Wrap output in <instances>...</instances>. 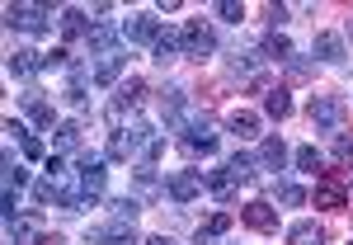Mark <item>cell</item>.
Wrapping results in <instances>:
<instances>
[{"mask_svg":"<svg viewBox=\"0 0 353 245\" xmlns=\"http://www.w3.org/2000/svg\"><path fill=\"white\" fill-rule=\"evenodd\" d=\"M48 19H52V10L48 5H5V24L10 28H24V33H48Z\"/></svg>","mask_w":353,"mask_h":245,"instance_id":"obj_1","label":"cell"},{"mask_svg":"<svg viewBox=\"0 0 353 245\" xmlns=\"http://www.w3.org/2000/svg\"><path fill=\"white\" fill-rule=\"evenodd\" d=\"M104 184H109L104 156H90V151H85V156H81V198H85V203H94V198L104 193Z\"/></svg>","mask_w":353,"mask_h":245,"instance_id":"obj_2","label":"cell"},{"mask_svg":"<svg viewBox=\"0 0 353 245\" xmlns=\"http://www.w3.org/2000/svg\"><path fill=\"white\" fill-rule=\"evenodd\" d=\"M344 203H349L344 175H339V170H321V184H316V208H330V213H339Z\"/></svg>","mask_w":353,"mask_h":245,"instance_id":"obj_3","label":"cell"},{"mask_svg":"<svg viewBox=\"0 0 353 245\" xmlns=\"http://www.w3.org/2000/svg\"><path fill=\"white\" fill-rule=\"evenodd\" d=\"M179 43H184V57H208L217 48V33L203 24V19H193V24L179 28Z\"/></svg>","mask_w":353,"mask_h":245,"instance_id":"obj_4","label":"cell"},{"mask_svg":"<svg viewBox=\"0 0 353 245\" xmlns=\"http://www.w3.org/2000/svg\"><path fill=\"white\" fill-rule=\"evenodd\" d=\"M241 222L250 226V231H259V236H273V231H278V213H273L264 198L245 203V208H241Z\"/></svg>","mask_w":353,"mask_h":245,"instance_id":"obj_5","label":"cell"},{"mask_svg":"<svg viewBox=\"0 0 353 245\" xmlns=\"http://www.w3.org/2000/svg\"><path fill=\"white\" fill-rule=\"evenodd\" d=\"M184 146H189L193 156H212V151H217V133H212V123H208V118L184 123Z\"/></svg>","mask_w":353,"mask_h":245,"instance_id":"obj_6","label":"cell"},{"mask_svg":"<svg viewBox=\"0 0 353 245\" xmlns=\"http://www.w3.org/2000/svg\"><path fill=\"white\" fill-rule=\"evenodd\" d=\"M165 189H170L174 203H193V198L203 193V175H198V170H174V175L165 179Z\"/></svg>","mask_w":353,"mask_h":245,"instance_id":"obj_7","label":"cell"},{"mask_svg":"<svg viewBox=\"0 0 353 245\" xmlns=\"http://www.w3.org/2000/svg\"><path fill=\"white\" fill-rule=\"evenodd\" d=\"M161 33H165V28H161L156 14H132V19L123 24V38H128V43H146V48H156Z\"/></svg>","mask_w":353,"mask_h":245,"instance_id":"obj_8","label":"cell"},{"mask_svg":"<svg viewBox=\"0 0 353 245\" xmlns=\"http://www.w3.org/2000/svg\"><path fill=\"white\" fill-rule=\"evenodd\" d=\"M339 118H344V104H339L334 95H316V99H311V123H316L321 133H334Z\"/></svg>","mask_w":353,"mask_h":245,"instance_id":"obj_9","label":"cell"},{"mask_svg":"<svg viewBox=\"0 0 353 245\" xmlns=\"http://www.w3.org/2000/svg\"><path fill=\"white\" fill-rule=\"evenodd\" d=\"M43 66H48V57L33 52V48H19V52H10V61H5V71H10V76H19V81H33Z\"/></svg>","mask_w":353,"mask_h":245,"instance_id":"obj_10","label":"cell"},{"mask_svg":"<svg viewBox=\"0 0 353 245\" xmlns=\"http://www.w3.org/2000/svg\"><path fill=\"white\" fill-rule=\"evenodd\" d=\"M161 193H165V184L156 179V170H151V165H141V170L132 175V198H137V203H156Z\"/></svg>","mask_w":353,"mask_h":245,"instance_id":"obj_11","label":"cell"},{"mask_svg":"<svg viewBox=\"0 0 353 245\" xmlns=\"http://www.w3.org/2000/svg\"><path fill=\"white\" fill-rule=\"evenodd\" d=\"M311 57H321V61H330V66H339L344 61V38L339 33H316V43H311Z\"/></svg>","mask_w":353,"mask_h":245,"instance_id":"obj_12","label":"cell"},{"mask_svg":"<svg viewBox=\"0 0 353 245\" xmlns=\"http://www.w3.org/2000/svg\"><path fill=\"white\" fill-rule=\"evenodd\" d=\"M203 184L212 189L217 203H236V179H231V170H203Z\"/></svg>","mask_w":353,"mask_h":245,"instance_id":"obj_13","label":"cell"},{"mask_svg":"<svg viewBox=\"0 0 353 245\" xmlns=\"http://www.w3.org/2000/svg\"><path fill=\"white\" fill-rule=\"evenodd\" d=\"M179 52H184L179 33H174V28H165L161 38H156V48H151V61H156V66H170V61H179Z\"/></svg>","mask_w":353,"mask_h":245,"instance_id":"obj_14","label":"cell"},{"mask_svg":"<svg viewBox=\"0 0 353 245\" xmlns=\"http://www.w3.org/2000/svg\"><path fill=\"white\" fill-rule=\"evenodd\" d=\"M85 128L81 123H57V156L66 161V156H81V141H85Z\"/></svg>","mask_w":353,"mask_h":245,"instance_id":"obj_15","label":"cell"},{"mask_svg":"<svg viewBox=\"0 0 353 245\" xmlns=\"http://www.w3.org/2000/svg\"><path fill=\"white\" fill-rule=\"evenodd\" d=\"M90 245H137V236H132V226H128V222H113V226L90 231Z\"/></svg>","mask_w":353,"mask_h":245,"instance_id":"obj_16","label":"cell"},{"mask_svg":"<svg viewBox=\"0 0 353 245\" xmlns=\"http://www.w3.org/2000/svg\"><path fill=\"white\" fill-rule=\"evenodd\" d=\"M161 109H165V123L174 133H184V90H161Z\"/></svg>","mask_w":353,"mask_h":245,"instance_id":"obj_17","label":"cell"},{"mask_svg":"<svg viewBox=\"0 0 353 245\" xmlns=\"http://www.w3.org/2000/svg\"><path fill=\"white\" fill-rule=\"evenodd\" d=\"M283 161H288V146H283V137H278V133L264 137V141H259V165H264V170H283Z\"/></svg>","mask_w":353,"mask_h":245,"instance_id":"obj_18","label":"cell"},{"mask_svg":"<svg viewBox=\"0 0 353 245\" xmlns=\"http://www.w3.org/2000/svg\"><path fill=\"white\" fill-rule=\"evenodd\" d=\"M226 170H231V179H236V184H245V179H254V175H259V156H250V151H236V156L226 161Z\"/></svg>","mask_w":353,"mask_h":245,"instance_id":"obj_19","label":"cell"},{"mask_svg":"<svg viewBox=\"0 0 353 245\" xmlns=\"http://www.w3.org/2000/svg\"><path fill=\"white\" fill-rule=\"evenodd\" d=\"M264 113H269V118H278V123H283V118H288V113H292V95H288V90H283V85H273L269 95H264Z\"/></svg>","mask_w":353,"mask_h":245,"instance_id":"obj_20","label":"cell"},{"mask_svg":"<svg viewBox=\"0 0 353 245\" xmlns=\"http://www.w3.org/2000/svg\"><path fill=\"white\" fill-rule=\"evenodd\" d=\"M288 241H292V245H325V226H316V222H297V226H288Z\"/></svg>","mask_w":353,"mask_h":245,"instance_id":"obj_21","label":"cell"},{"mask_svg":"<svg viewBox=\"0 0 353 245\" xmlns=\"http://www.w3.org/2000/svg\"><path fill=\"white\" fill-rule=\"evenodd\" d=\"M85 43L94 48L99 57H113V43H118V33H113L109 24H90V33H85Z\"/></svg>","mask_w":353,"mask_h":245,"instance_id":"obj_22","label":"cell"},{"mask_svg":"<svg viewBox=\"0 0 353 245\" xmlns=\"http://www.w3.org/2000/svg\"><path fill=\"white\" fill-rule=\"evenodd\" d=\"M141 99H146V81H137V76H132V81H123V85H118V104H113V109H123V113H128V109H137Z\"/></svg>","mask_w":353,"mask_h":245,"instance_id":"obj_23","label":"cell"},{"mask_svg":"<svg viewBox=\"0 0 353 245\" xmlns=\"http://www.w3.org/2000/svg\"><path fill=\"white\" fill-rule=\"evenodd\" d=\"M10 241L14 245H38L43 241V236H38V213H28V217H19V222H10Z\"/></svg>","mask_w":353,"mask_h":245,"instance_id":"obj_24","label":"cell"},{"mask_svg":"<svg viewBox=\"0 0 353 245\" xmlns=\"http://www.w3.org/2000/svg\"><path fill=\"white\" fill-rule=\"evenodd\" d=\"M226 128H231V133H236V137L245 141V137H254V133H259V113H254V109H236L231 118H226Z\"/></svg>","mask_w":353,"mask_h":245,"instance_id":"obj_25","label":"cell"},{"mask_svg":"<svg viewBox=\"0 0 353 245\" xmlns=\"http://www.w3.org/2000/svg\"><path fill=\"white\" fill-rule=\"evenodd\" d=\"M123 66H128V57H104L99 66H94V85H118V76H123Z\"/></svg>","mask_w":353,"mask_h":245,"instance_id":"obj_26","label":"cell"},{"mask_svg":"<svg viewBox=\"0 0 353 245\" xmlns=\"http://www.w3.org/2000/svg\"><path fill=\"white\" fill-rule=\"evenodd\" d=\"M57 24H61V33H66V38L90 33V28H85V10H76V5H71V10H61V19H57Z\"/></svg>","mask_w":353,"mask_h":245,"instance_id":"obj_27","label":"cell"},{"mask_svg":"<svg viewBox=\"0 0 353 245\" xmlns=\"http://www.w3.org/2000/svg\"><path fill=\"white\" fill-rule=\"evenodd\" d=\"M226 226H231V213H212V217H208V226L198 231V245H212L221 231H226Z\"/></svg>","mask_w":353,"mask_h":245,"instance_id":"obj_28","label":"cell"},{"mask_svg":"<svg viewBox=\"0 0 353 245\" xmlns=\"http://www.w3.org/2000/svg\"><path fill=\"white\" fill-rule=\"evenodd\" d=\"M61 95H66V104H76V109L85 104V71H81V66H71V81H66Z\"/></svg>","mask_w":353,"mask_h":245,"instance_id":"obj_29","label":"cell"},{"mask_svg":"<svg viewBox=\"0 0 353 245\" xmlns=\"http://www.w3.org/2000/svg\"><path fill=\"white\" fill-rule=\"evenodd\" d=\"M109 213H113V222H128V226H132L137 213H141V203H137V198H113Z\"/></svg>","mask_w":353,"mask_h":245,"instance_id":"obj_30","label":"cell"},{"mask_svg":"<svg viewBox=\"0 0 353 245\" xmlns=\"http://www.w3.org/2000/svg\"><path fill=\"white\" fill-rule=\"evenodd\" d=\"M283 66H288V81H292V85H306V81H311V61H306V57L292 52Z\"/></svg>","mask_w":353,"mask_h":245,"instance_id":"obj_31","label":"cell"},{"mask_svg":"<svg viewBox=\"0 0 353 245\" xmlns=\"http://www.w3.org/2000/svg\"><path fill=\"white\" fill-rule=\"evenodd\" d=\"M273 198L288 203V208H301V203H306V189H301V184H273Z\"/></svg>","mask_w":353,"mask_h":245,"instance_id":"obj_32","label":"cell"},{"mask_svg":"<svg viewBox=\"0 0 353 245\" xmlns=\"http://www.w3.org/2000/svg\"><path fill=\"white\" fill-rule=\"evenodd\" d=\"M264 52L278 57V61H288V57H292V43H288V33H269V38H264Z\"/></svg>","mask_w":353,"mask_h":245,"instance_id":"obj_33","label":"cell"},{"mask_svg":"<svg viewBox=\"0 0 353 245\" xmlns=\"http://www.w3.org/2000/svg\"><path fill=\"white\" fill-rule=\"evenodd\" d=\"M28 184V175L14 165V151H5V189H24Z\"/></svg>","mask_w":353,"mask_h":245,"instance_id":"obj_34","label":"cell"},{"mask_svg":"<svg viewBox=\"0 0 353 245\" xmlns=\"http://www.w3.org/2000/svg\"><path fill=\"white\" fill-rule=\"evenodd\" d=\"M104 156H109V161H128V156H132V141H128L123 133H113V137H109V151H104Z\"/></svg>","mask_w":353,"mask_h":245,"instance_id":"obj_35","label":"cell"},{"mask_svg":"<svg viewBox=\"0 0 353 245\" xmlns=\"http://www.w3.org/2000/svg\"><path fill=\"white\" fill-rule=\"evenodd\" d=\"M321 165H325V161H321V151H316V146H301V151H297V170H306V175H316Z\"/></svg>","mask_w":353,"mask_h":245,"instance_id":"obj_36","label":"cell"},{"mask_svg":"<svg viewBox=\"0 0 353 245\" xmlns=\"http://www.w3.org/2000/svg\"><path fill=\"white\" fill-rule=\"evenodd\" d=\"M334 161H339V165H353V137L349 133H334Z\"/></svg>","mask_w":353,"mask_h":245,"instance_id":"obj_37","label":"cell"},{"mask_svg":"<svg viewBox=\"0 0 353 245\" xmlns=\"http://www.w3.org/2000/svg\"><path fill=\"white\" fill-rule=\"evenodd\" d=\"M217 14L226 19V24H241V19H245V5H241V0H217Z\"/></svg>","mask_w":353,"mask_h":245,"instance_id":"obj_38","label":"cell"},{"mask_svg":"<svg viewBox=\"0 0 353 245\" xmlns=\"http://www.w3.org/2000/svg\"><path fill=\"white\" fill-rule=\"evenodd\" d=\"M19 146H24V156H28V161H38V156H43V141H38L33 133H28L24 141H19Z\"/></svg>","mask_w":353,"mask_h":245,"instance_id":"obj_39","label":"cell"},{"mask_svg":"<svg viewBox=\"0 0 353 245\" xmlns=\"http://www.w3.org/2000/svg\"><path fill=\"white\" fill-rule=\"evenodd\" d=\"M48 66H76V57L66 52V48H57V52H48Z\"/></svg>","mask_w":353,"mask_h":245,"instance_id":"obj_40","label":"cell"},{"mask_svg":"<svg viewBox=\"0 0 353 245\" xmlns=\"http://www.w3.org/2000/svg\"><path fill=\"white\" fill-rule=\"evenodd\" d=\"M264 14H269L273 24H283V19H288V5H269V10H264Z\"/></svg>","mask_w":353,"mask_h":245,"instance_id":"obj_41","label":"cell"},{"mask_svg":"<svg viewBox=\"0 0 353 245\" xmlns=\"http://www.w3.org/2000/svg\"><path fill=\"white\" fill-rule=\"evenodd\" d=\"M141 245H174L170 236H151V241H141Z\"/></svg>","mask_w":353,"mask_h":245,"instance_id":"obj_42","label":"cell"},{"mask_svg":"<svg viewBox=\"0 0 353 245\" xmlns=\"http://www.w3.org/2000/svg\"><path fill=\"white\" fill-rule=\"evenodd\" d=\"M38 245H66V241H61V236H43Z\"/></svg>","mask_w":353,"mask_h":245,"instance_id":"obj_43","label":"cell"}]
</instances>
